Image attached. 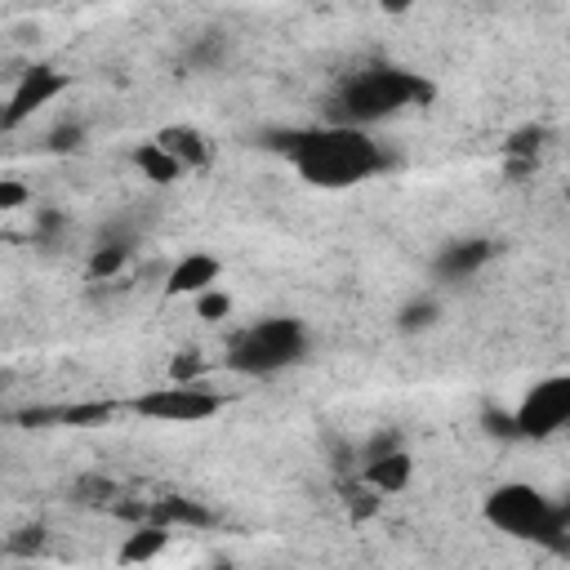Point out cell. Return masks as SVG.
I'll list each match as a JSON object with an SVG mask.
<instances>
[{
	"label": "cell",
	"mask_w": 570,
	"mask_h": 570,
	"mask_svg": "<svg viewBox=\"0 0 570 570\" xmlns=\"http://www.w3.org/2000/svg\"><path fill=\"white\" fill-rule=\"evenodd\" d=\"M285 156L294 174L321 191H343L387 169V151L370 134V125H347V120L285 134Z\"/></svg>",
	"instance_id": "6da1fadb"
},
{
	"label": "cell",
	"mask_w": 570,
	"mask_h": 570,
	"mask_svg": "<svg viewBox=\"0 0 570 570\" xmlns=\"http://www.w3.org/2000/svg\"><path fill=\"white\" fill-rule=\"evenodd\" d=\"M312 347V334L298 316H263L245 330H236V338L227 343L223 365L232 374H249V379H272L289 365H298Z\"/></svg>",
	"instance_id": "7a4b0ae2"
},
{
	"label": "cell",
	"mask_w": 570,
	"mask_h": 570,
	"mask_svg": "<svg viewBox=\"0 0 570 570\" xmlns=\"http://www.w3.org/2000/svg\"><path fill=\"white\" fill-rule=\"evenodd\" d=\"M481 517L508 534V539H521V543H557L566 530L561 521V508L557 499H548L539 485L530 481H503L494 485L485 499H481Z\"/></svg>",
	"instance_id": "3957f363"
},
{
	"label": "cell",
	"mask_w": 570,
	"mask_h": 570,
	"mask_svg": "<svg viewBox=\"0 0 570 570\" xmlns=\"http://www.w3.org/2000/svg\"><path fill=\"white\" fill-rule=\"evenodd\" d=\"M432 89L428 80L401 71V67H370V71H356L352 80H343L338 98H334V120H347V125H374L401 107H414L423 102Z\"/></svg>",
	"instance_id": "277c9868"
},
{
	"label": "cell",
	"mask_w": 570,
	"mask_h": 570,
	"mask_svg": "<svg viewBox=\"0 0 570 570\" xmlns=\"http://www.w3.org/2000/svg\"><path fill=\"white\" fill-rule=\"evenodd\" d=\"M223 410V392H209L200 379H174L134 401V414L151 423H205Z\"/></svg>",
	"instance_id": "5b68a950"
},
{
	"label": "cell",
	"mask_w": 570,
	"mask_h": 570,
	"mask_svg": "<svg viewBox=\"0 0 570 570\" xmlns=\"http://www.w3.org/2000/svg\"><path fill=\"white\" fill-rule=\"evenodd\" d=\"M512 423H517V436H534V441L570 428V370L530 383L512 410Z\"/></svg>",
	"instance_id": "8992f818"
},
{
	"label": "cell",
	"mask_w": 570,
	"mask_h": 570,
	"mask_svg": "<svg viewBox=\"0 0 570 570\" xmlns=\"http://www.w3.org/2000/svg\"><path fill=\"white\" fill-rule=\"evenodd\" d=\"M67 89H71V76H67L62 67H53V62H31L27 71H18V80H13L9 98H4L0 129H4V134L22 129L36 111H45V107H49L58 94H67Z\"/></svg>",
	"instance_id": "52a82bcc"
},
{
	"label": "cell",
	"mask_w": 570,
	"mask_h": 570,
	"mask_svg": "<svg viewBox=\"0 0 570 570\" xmlns=\"http://www.w3.org/2000/svg\"><path fill=\"white\" fill-rule=\"evenodd\" d=\"M494 254H499V249H494V240H485V236L450 240V245L436 249V258H432V276H436L441 285H463V281H472Z\"/></svg>",
	"instance_id": "ba28073f"
},
{
	"label": "cell",
	"mask_w": 570,
	"mask_h": 570,
	"mask_svg": "<svg viewBox=\"0 0 570 570\" xmlns=\"http://www.w3.org/2000/svg\"><path fill=\"white\" fill-rule=\"evenodd\" d=\"M223 281V263L209 249H187L169 272H165V294L169 298H196Z\"/></svg>",
	"instance_id": "9c48e42d"
},
{
	"label": "cell",
	"mask_w": 570,
	"mask_h": 570,
	"mask_svg": "<svg viewBox=\"0 0 570 570\" xmlns=\"http://www.w3.org/2000/svg\"><path fill=\"white\" fill-rule=\"evenodd\" d=\"M410 476H414V459H410L401 445H392V450H379V454H365L361 481H365L374 494L392 499V494H401V490L410 485Z\"/></svg>",
	"instance_id": "30bf717a"
},
{
	"label": "cell",
	"mask_w": 570,
	"mask_h": 570,
	"mask_svg": "<svg viewBox=\"0 0 570 570\" xmlns=\"http://www.w3.org/2000/svg\"><path fill=\"white\" fill-rule=\"evenodd\" d=\"M151 138H156V142H160L187 174L209 165V138H205L196 125H165V129H156Z\"/></svg>",
	"instance_id": "8fae6325"
},
{
	"label": "cell",
	"mask_w": 570,
	"mask_h": 570,
	"mask_svg": "<svg viewBox=\"0 0 570 570\" xmlns=\"http://www.w3.org/2000/svg\"><path fill=\"white\" fill-rule=\"evenodd\" d=\"M169 539H174V525H165V521H142V525H134V534H125V543H120V552H116V561H125V566H138V561H156L165 548H169Z\"/></svg>",
	"instance_id": "7c38bea8"
},
{
	"label": "cell",
	"mask_w": 570,
	"mask_h": 570,
	"mask_svg": "<svg viewBox=\"0 0 570 570\" xmlns=\"http://www.w3.org/2000/svg\"><path fill=\"white\" fill-rule=\"evenodd\" d=\"M134 165L142 169V178L147 183H156V187H169V183H178V178H187V169L156 142V138H147L142 147H134Z\"/></svg>",
	"instance_id": "4fadbf2b"
},
{
	"label": "cell",
	"mask_w": 570,
	"mask_h": 570,
	"mask_svg": "<svg viewBox=\"0 0 570 570\" xmlns=\"http://www.w3.org/2000/svg\"><path fill=\"white\" fill-rule=\"evenodd\" d=\"M436 321H441V298L428 294V289L410 294V298L396 307V330H401V334H428Z\"/></svg>",
	"instance_id": "5bb4252c"
},
{
	"label": "cell",
	"mask_w": 570,
	"mask_h": 570,
	"mask_svg": "<svg viewBox=\"0 0 570 570\" xmlns=\"http://www.w3.org/2000/svg\"><path fill=\"white\" fill-rule=\"evenodd\" d=\"M151 517L165 521V525H178V530H183V525H209V521H214V517H209L205 508H196L191 499H160V503L151 508Z\"/></svg>",
	"instance_id": "9a60e30c"
},
{
	"label": "cell",
	"mask_w": 570,
	"mask_h": 570,
	"mask_svg": "<svg viewBox=\"0 0 570 570\" xmlns=\"http://www.w3.org/2000/svg\"><path fill=\"white\" fill-rule=\"evenodd\" d=\"M125 263H129V245H125V240H107V245H98L94 258H89V281H102V276L111 281Z\"/></svg>",
	"instance_id": "2e32d148"
},
{
	"label": "cell",
	"mask_w": 570,
	"mask_h": 570,
	"mask_svg": "<svg viewBox=\"0 0 570 570\" xmlns=\"http://www.w3.org/2000/svg\"><path fill=\"white\" fill-rule=\"evenodd\" d=\"M80 142H85V125H80V120H62V125H58V129H49V138H45V147H49V151H58V156L80 151Z\"/></svg>",
	"instance_id": "e0dca14e"
},
{
	"label": "cell",
	"mask_w": 570,
	"mask_h": 570,
	"mask_svg": "<svg viewBox=\"0 0 570 570\" xmlns=\"http://www.w3.org/2000/svg\"><path fill=\"white\" fill-rule=\"evenodd\" d=\"M196 312H200V321H223L232 312V298L223 294V285H214V289L196 294Z\"/></svg>",
	"instance_id": "ac0fdd59"
},
{
	"label": "cell",
	"mask_w": 570,
	"mask_h": 570,
	"mask_svg": "<svg viewBox=\"0 0 570 570\" xmlns=\"http://www.w3.org/2000/svg\"><path fill=\"white\" fill-rule=\"evenodd\" d=\"M22 200H27V187H22L18 178H4V183H0V214H13Z\"/></svg>",
	"instance_id": "d6986e66"
},
{
	"label": "cell",
	"mask_w": 570,
	"mask_h": 570,
	"mask_svg": "<svg viewBox=\"0 0 570 570\" xmlns=\"http://www.w3.org/2000/svg\"><path fill=\"white\" fill-rule=\"evenodd\" d=\"M196 62H205V67L223 62V36H205V40H200V53H196Z\"/></svg>",
	"instance_id": "ffe728a7"
},
{
	"label": "cell",
	"mask_w": 570,
	"mask_h": 570,
	"mask_svg": "<svg viewBox=\"0 0 570 570\" xmlns=\"http://www.w3.org/2000/svg\"><path fill=\"white\" fill-rule=\"evenodd\" d=\"M383 13H392V18H401V13H410L414 9V0H374Z\"/></svg>",
	"instance_id": "44dd1931"
},
{
	"label": "cell",
	"mask_w": 570,
	"mask_h": 570,
	"mask_svg": "<svg viewBox=\"0 0 570 570\" xmlns=\"http://www.w3.org/2000/svg\"><path fill=\"white\" fill-rule=\"evenodd\" d=\"M557 508H561V521H566V530H570V490L557 499Z\"/></svg>",
	"instance_id": "7402d4cb"
}]
</instances>
